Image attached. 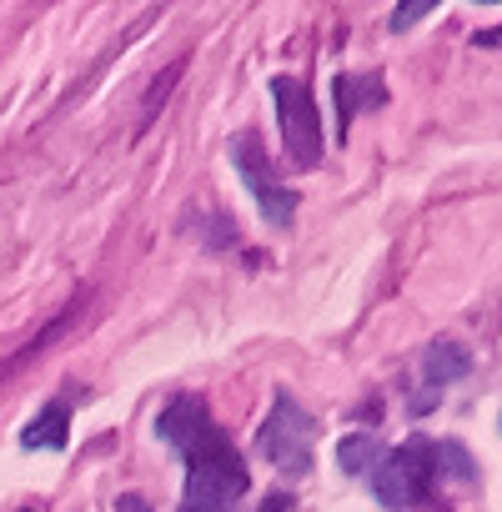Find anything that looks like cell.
Returning a JSON list of instances; mask_svg holds the SVG:
<instances>
[{"instance_id": "cell-3", "label": "cell", "mask_w": 502, "mask_h": 512, "mask_svg": "<svg viewBox=\"0 0 502 512\" xmlns=\"http://www.w3.org/2000/svg\"><path fill=\"white\" fill-rule=\"evenodd\" d=\"M272 101H277V121H282V141L292 151L297 166H322V111L312 101V91L292 76L272 81Z\"/></svg>"}, {"instance_id": "cell-5", "label": "cell", "mask_w": 502, "mask_h": 512, "mask_svg": "<svg viewBox=\"0 0 502 512\" xmlns=\"http://www.w3.org/2000/svg\"><path fill=\"white\" fill-rule=\"evenodd\" d=\"M262 452L287 467V472H307L312 467V417L292 402V397H277L267 427H262Z\"/></svg>"}, {"instance_id": "cell-9", "label": "cell", "mask_w": 502, "mask_h": 512, "mask_svg": "<svg viewBox=\"0 0 502 512\" xmlns=\"http://www.w3.org/2000/svg\"><path fill=\"white\" fill-rule=\"evenodd\" d=\"M66 422H71L66 402H51V407L26 427V437H21V442H26V447H66V437H71V432H66Z\"/></svg>"}, {"instance_id": "cell-4", "label": "cell", "mask_w": 502, "mask_h": 512, "mask_svg": "<svg viewBox=\"0 0 502 512\" xmlns=\"http://www.w3.org/2000/svg\"><path fill=\"white\" fill-rule=\"evenodd\" d=\"M231 161H236L241 186L251 191V201L262 206V216H267L272 226H292L297 196L282 186V176L272 171V161H267V151L257 146V136H236V141H231Z\"/></svg>"}, {"instance_id": "cell-1", "label": "cell", "mask_w": 502, "mask_h": 512, "mask_svg": "<svg viewBox=\"0 0 502 512\" xmlns=\"http://www.w3.org/2000/svg\"><path fill=\"white\" fill-rule=\"evenodd\" d=\"M246 492V467L231 452V442L206 427V437L191 452V477H186V512H226Z\"/></svg>"}, {"instance_id": "cell-13", "label": "cell", "mask_w": 502, "mask_h": 512, "mask_svg": "<svg viewBox=\"0 0 502 512\" xmlns=\"http://www.w3.org/2000/svg\"><path fill=\"white\" fill-rule=\"evenodd\" d=\"M116 512H151V502H146V497H121Z\"/></svg>"}, {"instance_id": "cell-2", "label": "cell", "mask_w": 502, "mask_h": 512, "mask_svg": "<svg viewBox=\"0 0 502 512\" xmlns=\"http://www.w3.org/2000/svg\"><path fill=\"white\" fill-rule=\"evenodd\" d=\"M442 472V457L427 437H412L407 447H397L392 457H382V467H372V487L382 497V507L407 512L417 502L432 497V477Z\"/></svg>"}, {"instance_id": "cell-12", "label": "cell", "mask_w": 502, "mask_h": 512, "mask_svg": "<svg viewBox=\"0 0 502 512\" xmlns=\"http://www.w3.org/2000/svg\"><path fill=\"white\" fill-rule=\"evenodd\" d=\"M437 6H432V0H407V6H397L392 11V31H412L417 21H427Z\"/></svg>"}, {"instance_id": "cell-6", "label": "cell", "mask_w": 502, "mask_h": 512, "mask_svg": "<svg viewBox=\"0 0 502 512\" xmlns=\"http://www.w3.org/2000/svg\"><path fill=\"white\" fill-rule=\"evenodd\" d=\"M206 427H211V417H206V407H201V397H176L166 412H161V422H156V432L176 447V452H196V442L206 437Z\"/></svg>"}, {"instance_id": "cell-8", "label": "cell", "mask_w": 502, "mask_h": 512, "mask_svg": "<svg viewBox=\"0 0 502 512\" xmlns=\"http://www.w3.org/2000/svg\"><path fill=\"white\" fill-rule=\"evenodd\" d=\"M76 317H81V302H71V307H66V312H61V317H56V322H51V327H46L41 337H31V342H26V352H16V357H11L6 367H0V377H11V372H21L26 362H36L41 352H51V342H56V337H66Z\"/></svg>"}, {"instance_id": "cell-7", "label": "cell", "mask_w": 502, "mask_h": 512, "mask_svg": "<svg viewBox=\"0 0 502 512\" xmlns=\"http://www.w3.org/2000/svg\"><path fill=\"white\" fill-rule=\"evenodd\" d=\"M422 367H427V382H432V387H447V382H457V377L472 372V357H467V347H457V342H432Z\"/></svg>"}, {"instance_id": "cell-10", "label": "cell", "mask_w": 502, "mask_h": 512, "mask_svg": "<svg viewBox=\"0 0 502 512\" xmlns=\"http://www.w3.org/2000/svg\"><path fill=\"white\" fill-rule=\"evenodd\" d=\"M337 462H342V472H367V467L382 462V442L372 432H352V437H342Z\"/></svg>"}, {"instance_id": "cell-11", "label": "cell", "mask_w": 502, "mask_h": 512, "mask_svg": "<svg viewBox=\"0 0 502 512\" xmlns=\"http://www.w3.org/2000/svg\"><path fill=\"white\" fill-rule=\"evenodd\" d=\"M332 96H337V131L347 136L352 111H357V76H337V81H332Z\"/></svg>"}]
</instances>
